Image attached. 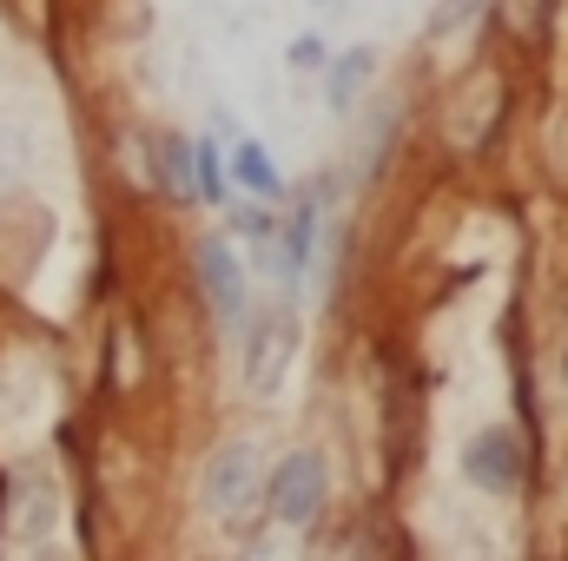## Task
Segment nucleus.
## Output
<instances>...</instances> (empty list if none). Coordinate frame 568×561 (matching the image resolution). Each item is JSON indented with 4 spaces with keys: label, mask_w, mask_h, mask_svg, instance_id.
Returning <instances> with one entry per match:
<instances>
[{
    "label": "nucleus",
    "mask_w": 568,
    "mask_h": 561,
    "mask_svg": "<svg viewBox=\"0 0 568 561\" xmlns=\"http://www.w3.org/2000/svg\"><path fill=\"white\" fill-rule=\"evenodd\" d=\"M199 284H205V297H212V310H219V324H239V310H245V278H239V258H232V245H205L199 252Z\"/></svg>",
    "instance_id": "5"
},
{
    "label": "nucleus",
    "mask_w": 568,
    "mask_h": 561,
    "mask_svg": "<svg viewBox=\"0 0 568 561\" xmlns=\"http://www.w3.org/2000/svg\"><path fill=\"white\" fill-rule=\"evenodd\" d=\"M291 67H297V73L324 67V47H317V40H297V47H291Z\"/></svg>",
    "instance_id": "10"
},
{
    "label": "nucleus",
    "mask_w": 568,
    "mask_h": 561,
    "mask_svg": "<svg viewBox=\"0 0 568 561\" xmlns=\"http://www.w3.org/2000/svg\"><path fill=\"white\" fill-rule=\"evenodd\" d=\"M159 152H165V178H172L179 192H192V165H185V159H192V145H179V140H159Z\"/></svg>",
    "instance_id": "9"
},
{
    "label": "nucleus",
    "mask_w": 568,
    "mask_h": 561,
    "mask_svg": "<svg viewBox=\"0 0 568 561\" xmlns=\"http://www.w3.org/2000/svg\"><path fill=\"white\" fill-rule=\"evenodd\" d=\"M13 536H20V542L53 536V489H47V482H27V489L13 496Z\"/></svg>",
    "instance_id": "6"
},
{
    "label": "nucleus",
    "mask_w": 568,
    "mask_h": 561,
    "mask_svg": "<svg viewBox=\"0 0 568 561\" xmlns=\"http://www.w3.org/2000/svg\"><path fill=\"white\" fill-rule=\"evenodd\" d=\"M252 489H258V449H252V442H225V449L205 462V476H199V502H205L212 516H239V509L252 502Z\"/></svg>",
    "instance_id": "1"
},
{
    "label": "nucleus",
    "mask_w": 568,
    "mask_h": 561,
    "mask_svg": "<svg viewBox=\"0 0 568 561\" xmlns=\"http://www.w3.org/2000/svg\"><path fill=\"white\" fill-rule=\"evenodd\" d=\"M272 502H278L284 522H317V509H324V462L311 449L284 456V469L272 476Z\"/></svg>",
    "instance_id": "4"
},
{
    "label": "nucleus",
    "mask_w": 568,
    "mask_h": 561,
    "mask_svg": "<svg viewBox=\"0 0 568 561\" xmlns=\"http://www.w3.org/2000/svg\"><path fill=\"white\" fill-rule=\"evenodd\" d=\"M291 350H297V317H291V310H265V317L252 324V344H245V377H252V390H278Z\"/></svg>",
    "instance_id": "3"
},
{
    "label": "nucleus",
    "mask_w": 568,
    "mask_h": 561,
    "mask_svg": "<svg viewBox=\"0 0 568 561\" xmlns=\"http://www.w3.org/2000/svg\"><path fill=\"white\" fill-rule=\"evenodd\" d=\"M232 172L252 185V192H278V172H272V159H265V145H239V159H232Z\"/></svg>",
    "instance_id": "8"
},
{
    "label": "nucleus",
    "mask_w": 568,
    "mask_h": 561,
    "mask_svg": "<svg viewBox=\"0 0 568 561\" xmlns=\"http://www.w3.org/2000/svg\"><path fill=\"white\" fill-rule=\"evenodd\" d=\"M463 476H469L476 489H489V496H509L516 476H523L516 436H509V429H476V436L463 442Z\"/></svg>",
    "instance_id": "2"
},
{
    "label": "nucleus",
    "mask_w": 568,
    "mask_h": 561,
    "mask_svg": "<svg viewBox=\"0 0 568 561\" xmlns=\"http://www.w3.org/2000/svg\"><path fill=\"white\" fill-rule=\"evenodd\" d=\"M371 73H377V60H371L364 47H357V53H344V67H337V80H331V106H351V100H357V86H364Z\"/></svg>",
    "instance_id": "7"
}]
</instances>
